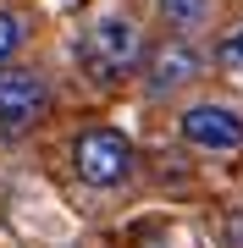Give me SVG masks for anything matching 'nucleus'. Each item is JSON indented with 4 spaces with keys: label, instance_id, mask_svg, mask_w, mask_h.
<instances>
[{
    "label": "nucleus",
    "instance_id": "nucleus-8",
    "mask_svg": "<svg viewBox=\"0 0 243 248\" xmlns=\"http://www.w3.org/2000/svg\"><path fill=\"white\" fill-rule=\"evenodd\" d=\"M216 61H221V66H238V72H243V28H232V33L221 39V50H216Z\"/></svg>",
    "mask_w": 243,
    "mask_h": 248
},
{
    "label": "nucleus",
    "instance_id": "nucleus-7",
    "mask_svg": "<svg viewBox=\"0 0 243 248\" xmlns=\"http://www.w3.org/2000/svg\"><path fill=\"white\" fill-rule=\"evenodd\" d=\"M22 45V17H11V11H0V66L11 61V50Z\"/></svg>",
    "mask_w": 243,
    "mask_h": 248
},
{
    "label": "nucleus",
    "instance_id": "nucleus-2",
    "mask_svg": "<svg viewBox=\"0 0 243 248\" xmlns=\"http://www.w3.org/2000/svg\"><path fill=\"white\" fill-rule=\"evenodd\" d=\"M72 166H78V177L89 187H122L133 177L138 155H133V143H127V133H116V127H89V133H78V143H72Z\"/></svg>",
    "mask_w": 243,
    "mask_h": 248
},
{
    "label": "nucleus",
    "instance_id": "nucleus-6",
    "mask_svg": "<svg viewBox=\"0 0 243 248\" xmlns=\"http://www.w3.org/2000/svg\"><path fill=\"white\" fill-rule=\"evenodd\" d=\"M155 11L171 28V39H194L210 22V0H155Z\"/></svg>",
    "mask_w": 243,
    "mask_h": 248
},
{
    "label": "nucleus",
    "instance_id": "nucleus-3",
    "mask_svg": "<svg viewBox=\"0 0 243 248\" xmlns=\"http://www.w3.org/2000/svg\"><path fill=\"white\" fill-rule=\"evenodd\" d=\"M205 72V55H199L194 39H155L144 45V94L149 99H171L177 89H188V83Z\"/></svg>",
    "mask_w": 243,
    "mask_h": 248
},
{
    "label": "nucleus",
    "instance_id": "nucleus-1",
    "mask_svg": "<svg viewBox=\"0 0 243 248\" xmlns=\"http://www.w3.org/2000/svg\"><path fill=\"white\" fill-rule=\"evenodd\" d=\"M78 66L94 83H122L144 66V33L127 17H99L78 33Z\"/></svg>",
    "mask_w": 243,
    "mask_h": 248
},
{
    "label": "nucleus",
    "instance_id": "nucleus-5",
    "mask_svg": "<svg viewBox=\"0 0 243 248\" xmlns=\"http://www.w3.org/2000/svg\"><path fill=\"white\" fill-rule=\"evenodd\" d=\"M50 110V89L28 66H0V133H28Z\"/></svg>",
    "mask_w": 243,
    "mask_h": 248
},
{
    "label": "nucleus",
    "instance_id": "nucleus-4",
    "mask_svg": "<svg viewBox=\"0 0 243 248\" xmlns=\"http://www.w3.org/2000/svg\"><path fill=\"white\" fill-rule=\"evenodd\" d=\"M177 133L188 138L194 149L232 155V149H243V110H238V105H221V99H199V105L182 110Z\"/></svg>",
    "mask_w": 243,
    "mask_h": 248
}]
</instances>
